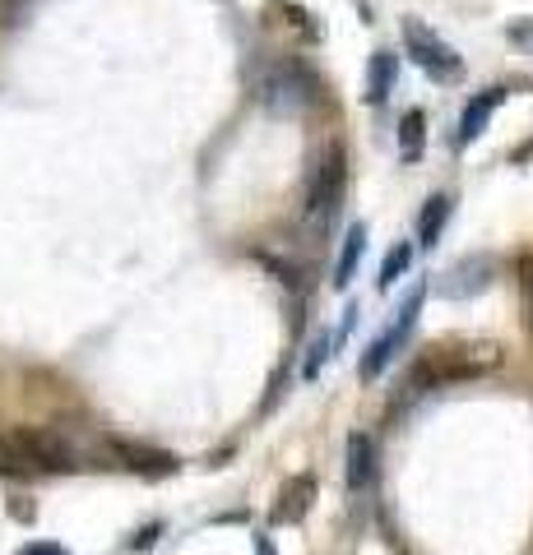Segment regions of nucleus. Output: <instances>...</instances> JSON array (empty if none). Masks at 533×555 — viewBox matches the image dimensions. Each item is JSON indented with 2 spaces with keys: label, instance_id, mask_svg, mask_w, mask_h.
<instances>
[{
  "label": "nucleus",
  "instance_id": "412c9836",
  "mask_svg": "<svg viewBox=\"0 0 533 555\" xmlns=\"http://www.w3.org/2000/svg\"><path fill=\"white\" fill-rule=\"evenodd\" d=\"M5 14H10V0H0V24H5Z\"/></svg>",
  "mask_w": 533,
  "mask_h": 555
},
{
  "label": "nucleus",
  "instance_id": "dca6fc26",
  "mask_svg": "<svg viewBox=\"0 0 533 555\" xmlns=\"http://www.w3.org/2000/svg\"><path fill=\"white\" fill-rule=\"evenodd\" d=\"M515 273H520V310H524V328H529V338H533V255H520Z\"/></svg>",
  "mask_w": 533,
  "mask_h": 555
},
{
  "label": "nucleus",
  "instance_id": "1a4fd4ad",
  "mask_svg": "<svg viewBox=\"0 0 533 555\" xmlns=\"http://www.w3.org/2000/svg\"><path fill=\"white\" fill-rule=\"evenodd\" d=\"M376 473V440L367 430H353L348 436V491H367Z\"/></svg>",
  "mask_w": 533,
  "mask_h": 555
},
{
  "label": "nucleus",
  "instance_id": "4468645a",
  "mask_svg": "<svg viewBox=\"0 0 533 555\" xmlns=\"http://www.w3.org/2000/svg\"><path fill=\"white\" fill-rule=\"evenodd\" d=\"M0 477H38L28 454L14 444V436H0Z\"/></svg>",
  "mask_w": 533,
  "mask_h": 555
},
{
  "label": "nucleus",
  "instance_id": "6ab92c4d",
  "mask_svg": "<svg viewBox=\"0 0 533 555\" xmlns=\"http://www.w3.org/2000/svg\"><path fill=\"white\" fill-rule=\"evenodd\" d=\"M158 532H163V528H158V524H149V528H144V532H140V537H135V542H130V546H126V551H149V546H153V542H158Z\"/></svg>",
  "mask_w": 533,
  "mask_h": 555
},
{
  "label": "nucleus",
  "instance_id": "aec40b11",
  "mask_svg": "<svg viewBox=\"0 0 533 555\" xmlns=\"http://www.w3.org/2000/svg\"><path fill=\"white\" fill-rule=\"evenodd\" d=\"M255 555H274V542H269V537H261V542H255Z\"/></svg>",
  "mask_w": 533,
  "mask_h": 555
},
{
  "label": "nucleus",
  "instance_id": "a211bd4d",
  "mask_svg": "<svg viewBox=\"0 0 533 555\" xmlns=\"http://www.w3.org/2000/svg\"><path fill=\"white\" fill-rule=\"evenodd\" d=\"M20 555H71L61 542H28V546H20Z\"/></svg>",
  "mask_w": 533,
  "mask_h": 555
},
{
  "label": "nucleus",
  "instance_id": "f8f14e48",
  "mask_svg": "<svg viewBox=\"0 0 533 555\" xmlns=\"http://www.w3.org/2000/svg\"><path fill=\"white\" fill-rule=\"evenodd\" d=\"M394 89V51H376L371 56V69H367V98L381 107Z\"/></svg>",
  "mask_w": 533,
  "mask_h": 555
},
{
  "label": "nucleus",
  "instance_id": "0eeeda50",
  "mask_svg": "<svg viewBox=\"0 0 533 555\" xmlns=\"http://www.w3.org/2000/svg\"><path fill=\"white\" fill-rule=\"evenodd\" d=\"M112 459L130 467V473H144V477H167L177 473V454H163V449H144V444H130V440H112Z\"/></svg>",
  "mask_w": 533,
  "mask_h": 555
},
{
  "label": "nucleus",
  "instance_id": "f257e3e1",
  "mask_svg": "<svg viewBox=\"0 0 533 555\" xmlns=\"http://www.w3.org/2000/svg\"><path fill=\"white\" fill-rule=\"evenodd\" d=\"M255 93H261V102L274 112V116H302L312 112L320 102V79L306 69L302 61H269L261 69V79H255Z\"/></svg>",
  "mask_w": 533,
  "mask_h": 555
},
{
  "label": "nucleus",
  "instance_id": "f3484780",
  "mask_svg": "<svg viewBox=\"0 0 533 555\" xmlns=\"http://www.w3.org/2000/svg\"><path fill=\"white\" fill-rule=\"evenodd\" d=\"M325 361H330V338L320 334V338L312 343V357H306V371H302V375H306V379H316V375H320V366H325Z\"/></svg>",
  "mask_w": 533,
  "mask_h": 555
},
{
  "label": "nucleus",
  "instance_id": "20e7f679",
  "mask_svg": "<svg viewBox=\"0 0 533 555\" xmlns=\"http://www.w3.org/2000/svg\"><path fill=\"white\" fill-rule=\"evenodd\" d=\"M404 51L418 61V69H427V75L441 79V83H450V79L464 75V56H459V51L445 42L441 33H432L418 20H404Z\"/></svg>",
  "mask_w": 533,
  "mask_h": 555
},
{
  "label": "nucleus",
  "instance_id": "9b49d317",
  "mask_svg": "<svg viewBox=\"0 0 533 555\" xmlns=\"http://www.w3.org/2000/svg\"><path fill=\"white\" fill-rule=\"evenodd\" d=\"M450 214H455V199L450 195H432L427 199V208H422V218H418V241L427 250L441 241V232H445V222H450Z\"/></svg>",
  "mask_w": 533,
  "mask_h": 555
},
{
  "label": "nucleus",
  "instance_id": "423d86ee",
  "mask_svg": "<svg viewBox=\"0 0 533 555\" xmlns=\"http://www.w3.org/2000/svg\"><path fill=\"white\" fill-rule=\"evenodd\" d=\"M312 500H316V477H312V473H302V477L283 481L279 500H274V514H269V524H279V528L302 524V518H306V509H312Z\"/></svg>",
  "mask_w": 533,
  "mask_h": 555
},
{
  "label": "nucleus",
  "instance_id": "39448f33",
  "mask_svg": "<svg viewBox=\"0 0 533 555\" xmlns=\"http://www.w3.org/2000/svg\"><path fill=\"white\" fill-rule=\"evenodd\" d=\"M492 283H496V259L492 255H469V259H459V264H450L441 273L436 297L469 301V297H478V292H487Z\"/></svg>",
  "mask_w": 533,
  "mask_h": 555
},
{
  "label": "nucleus",
  "instance_id": "ddd939ff",
  "mask_svg": "<svg viewBox=\"0 0 533 555\" xmlns=\"http://www.w3.org/2000/svg\"><path fill=\"white\" fill-rule=\"evenodd\" d=\"M408 264H413V246H408V241H394L390 255H385V264H381V278H376V287L390 292L408 273Z\"/></svg>",
  "mask_w": 533,
  "mask_h": 555
},
{
  "label": "nucleus",
  "instance_id": "9d476101",
  "mask_svg": "<svg viewBox=\"0 0 533 555\" xmlns=\"http://www.w3.org/2000/svg\"><path fill=\"white\" fill-rule=\"evenodd\" d=\"M363 255H367V222H357V228H348V236H343V250H339V264H334V287L353 283Z\"/></svg>",
  "mask_w": 533,
  "mask_h": 555
},
{
  "label": "nucleus",
  "instance_id": "6e6552de",
  "mask_svg": "<svg viewBox=\"0 0 533 555\" xmlns=\"http://www.w3.org/2000/svg\"><path fill=\"white\" fill-rule=\"evenodd\" d=\"M502 102H506V89H483L478 93L459 116V144H473V139L487 130V120H492V112L502 107Z\"/></svg>",
  "mask_w": 533,
  "mask_h": 555
},
{
  "label": "nucleus",
  "instance_id": "7ed1b4c3",
  "mask_svg": "<svg viewBox=\"0 0 533 555\" xmlns=\"http://www.w3.org/2000/svg\"><path fill=\"white\" fill-rule=\"evenodd\" d=\"M343 190H348V153L334 144V149L316 163L312 195H306V222H312V232H325V228H330V222L339 218Z\"/></svg>",
  "mask_w": 533,
  "mask_h": 555
},
{
  "label": "nucleus",
  "instance_id": "f03ea898",
  "mask_svg": "<svg viewBox=\"0 0 533 555\" xmlns=\"http://www.w3.org/2000/svg\"><path fill=\"white\" fill-rule=\"evenodd\" d=\"M502 366V347L496 343H459V347H436L432 357L413 371V389L427 385H455V379H473Z\"/></svg>",
  "mask_w": 533,
  "mask_h": 555
},
{
  "label": "nucleus",
  "instance_id": "2eb2a0df",
  "mask_svg": "<svg viewBox=\"0 0 533 555\" xmlns=\"http://www.w3.org/2000/svg\"><path fill=\"white\" fill-rule=\"evenodd\" d=\"M422 130H427L422 112H418V107L404 112V120H399V149H404V158H408V163L422 153Z\"/></svg>",
  "mask_w": 533,
  "mask_h": 555
}]
</instances>
